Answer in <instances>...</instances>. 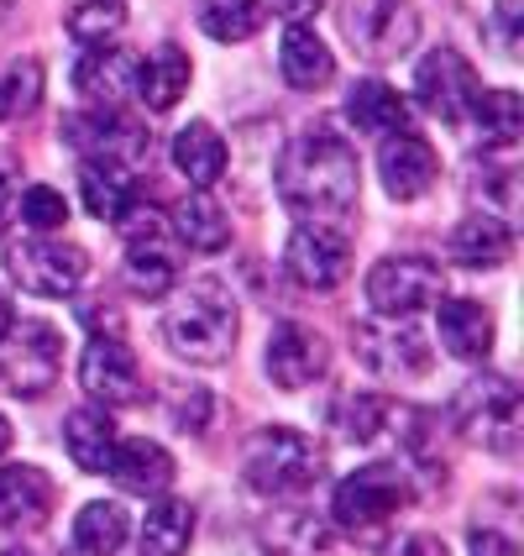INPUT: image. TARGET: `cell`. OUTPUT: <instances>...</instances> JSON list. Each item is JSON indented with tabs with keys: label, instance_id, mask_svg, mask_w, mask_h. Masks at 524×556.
<instances>
[{
	"label": "cell",
	"instance_id": "1",
	"mask_svg": "<svg viewBox=\"0 0 524 556\" xmlns=\"http://www.w3.org/2000/svg\"><path fill=\"white\" fill-rule=\"evenodd\" d=\"M357 153L341 142L331 126H309L278 157V200L305 220L346 216L357 205Z\"/></svg>",
	"mask_w": 524,
	"mask_h": 556
},
{
	"label": "cell",
	"instance_id": "2",
	"mask_svg": "<svg viewBox=\"0 0 524 556\" xmlns=\"http://www.w3.org/2000/svg\"><path fill=\"white\" fill-rule=\"evenodd\" d=\"M163 337L184 363H205V368L226 363L237 352V305H231V294L216 278L189 283L163 315Z\"/></svg>",
	"mask_w": 524,
	"mask_h": 556
},
{
	"label": "cell",
	"instance_id": "3",
	"mask_svg": "<svg viewBox=\"0 0 524 556\" xmlns=\"http://www.w3.org/2000/svg\"><path fill=\"white\" fill-rule=\"evenodd\" d=\"M242 478L257 494H305L325 478V452L320 441L289 426H268L247 441L242 452Z\"/></svg>",
	"mask_w": 524,
	"mask_h": 556
},
{
	"label": "cell",
	"instance_id": "4",
	"mask_svg": "<svg viewBox=\"0 0 524 556\" xmlns=\"http://www.w3.org/2000/svg\"><path fill=\"white\" fill-rule=\"evenodd\" d=\"M409 498V472L399 463H368L341 478V489L331 494V520L352 535H378Z\"/></svg>",
	"mask_w": 524,
	"mask_h": 556
},
{
	"label": "cell",
	"instance_id": "5",
	"mask_svg": "<svg viewBox=\"0 0 524 556\" xmlns=\"http://www.w3.org/2000/svg\"><path fill=\"white\" fill-rule=\"evenodd\" d=\"M122 237H126V283L142 300H163L179 283V252H174L168 220L157 216V211L131 205L122 216Z\"/></svg>",
	"mask_w": 524,
	"mask_h": 556
},
{
	"label": "cell",
	"instance_id": "6",
	"mask_svg": "<svg viewBox=\"0 0 524 556\" xmlns=\"http://www.w3.org/2000/svg\"><path fill=\"white\" fill-rule=\"evenodd\" d=\"M520 389L509 383V378H498V372H483V378H472L462 394H457V426H462L472 441H483L488 452L498 457H509L514 446H520Z\"/></svg>",
	"mask_w": 524,
	"mask_h": 556
},
{
	"label": "cell",
	"instance_id": "7",
	"mask_svg": "<svg viewBox=\"0 0 524 556\" xmlns=\"http://www.w3.org/2000/svg\"><path fill=\"white\" fill-rule=\"evenodd\" d=\"M63 368V331L53 320H27L22 337L0 341V389L22 394V400H42Z\"/></svg>",
	"mask_w": 524,
	"mask_h": 556
},
{
	"label": "cell",
	"instance_id": "8",
	"mask_svg": "<svg viewBox=\"0 0 524 556\" xmlns=\"http://www.w3.org/2000/svg\"><path fill=\"white\" fill-rule=\"evenodd\" d=\"M5 274L37 300H63L85 283L90 252L74 248V242H53V237H27V242L5 248Z\"/></svg>",
	"mask_w": 524,
	"mask_h": 556
},
{
	"label": "cell",
	"instance_id": "9",
	"mask_svg": "<svg viewBox=\"0 0 524 556\" xmlns=\"http://www.w3.org/2000/svg\"><path fill=\"white\" fill-rule=\"evenodd\" d=\"M357 363L378 378H394V383H409V378H425L431 372V341L420 337L414 320H394V315H378V320H362L357 326Z\"/></svg>",
	"mask_w": 524,
	"mask_h": 556
},
{
	"label": "cell",
	"instance_id": "10",
	"mask_svg": "<svg viewBox=\"0 0 524 556\" xmlns=\"http://www.w3.org/2000/svg\"><path fill=\"white\" fill-rule=\"evenodd\" d=\"M341 27L352 37V48L372 63H388L414 48L420 37V11L414 0H346Z\"/></svg>",
	"mask_w": 524,
	"mask_h": 556
},
{
	"label": "cell",
	"instance_id": "11",
	"mask_svg": "<svg viewBox=\"0 0 524 556\" xmlns=\"http://www.w3.org/2000/svg\"><path fill=\"white\" fill-rule=\"evenodd\" d=\"M283 274L294 278L299 289L331 294V289H341V278L352 274V242L341 237L331 220H305V226L289 231Z\"/></svg>",
	"mask_w": 524,
	"mask_h": 556
},
{
	"label": "cell",
	"instance_id": "12",
	"mask_svg": "<svg viewBox=\"0 0 524 556\" xmlns=\"http://www.w3.org/2000/svg\"><path fill=\"white\" fill-rule=\"evenodd\" d=\"M440 300V268L431 257H414V252H399V257H383L372 263L368 274V305L378 315H394V320H409L420 309H435Z\"/></svg>",
	"mask_w": 524,
	"mask_h": 556
},
{
	"label": "cell",
	"instance_id": "13",
	"mask_svg": "<svg viewBox=\"0 0 524 556\" xmlns=\"http://www.w3.org/2000/svg\"><path fill=\"white\" fill-rule=\"evenodd\" d=\"M63 137L79 148V153H94L90 163H116L131 174V163H142L148 153V131L137 116H126L122 105H94V111H79V116H68L63 122Z\"/></svg>",
	"mask_w": 524,
	"mask_h": 556
},
{
	"label": "cell",
	"instance_id": "14",
	"mask_svg": "<svg viewBox=\"0 0 524 556\" xmlns=\"http://www.w3.org/2000/svg\"><path fill=\"white\" fill-rule=\"evenodd\" d=\"M79 383H85V394H90L100 409H111V404H142V394H148L131 346L116 337H94L90 346H85V357H79Z\"/></svg>",
	"mask_w": 524,
	"mask_h": 556
},
{
	"label": "cell",
	"instance_id": "15",
	"mask_svg": "<svg viewBox=\"0 0 524 556\" xmlns=\"http://www.w3.org/2000/svg\"><path fill=\"white\" fill-rule=\"evenodd\" d=\"M477 94V74L457 48H431L414 68V100L431 111L435 122H462L467 105Z\"/></svg>",
	"mask_w": 524,
	"mask_h": 556
},
{
	"label": "cell",
	"instance_id": "16",
	"mask_svg": "<svg viewBox=\"0 0 524 556\" xmlns=\"http://www.w3.org/2000/svg\"><path fill=\"white\" fill-rule=\"evenodd\" d=\"M331 368V341L309 331L305 320H283L268 337V378L278 389H309Z\"/></svg>",
	"mask_w": 524,
	"mask_h": 556
},
{
	"label": "cell",
	"instance_id": "17",
	"mask_svg": "<svg viewBox=\"0 0 524 556\" xmlns=\"http://www.w3.org/2000/svg\"><path fill=\"white\" fill-rule=\"evenodd\" d=\"M378 174H383V189L394 200H420V194H431L435 174H440V157H435V148L420 131H394V137H383Z\"/></svg>",
	"mask_w": 524,
	"mask_h": 556
},
{
	"label": "cell",
	"instance_id": "18",
	"mask_svg": "<svg viewBox=\"0 0 524 556\" xmlns=\"http://www.w3.org/2000/svg\"><path fill=\"white\" fill-rule=\"evenodd\" d=\"M105 472L122 483L126 494L137 498H163L174 489V457H168V446H157L148 435H131V441H116V452H111V463Z\"/></svg>",
	"mask_w": 524,
	"mask_h": 556
},
{
	"label": "cell",
	"instance_id": "19",
	"mask_svg": "<svg viewBox=\"0 0 524 556\" xmlns=\"http://www.w3.org/2000/svg\"><path fill=\"white\" fill-rule=\"evenodd\" d=\"M53 515V478L42 467H0V530H37Z\"/></svg>",
	"mask_w": 524,
	"mask_h": 556
},
{
	"label": "cell",
	"instance_id": "20",
	"mask_svg": "<svg viewBox=\"0 0 524 556\" xmlns=\"http://www.w3.org/2000/svg\"><path fill=\"white\" fill-rule=\"evenodd\" d=\"M435 326L457 363H483L494 352V309L483 300H435Z\"/></svg>",
	"mask_w": 524,
	"mask_h": 556
},
{
	"label": "cell",
	"instance_id": "21",
	"mask_svg": "<svg viewBox=\"0 0 524 556\" xmlns=\"http://www.w3.org/2000/svg\"><path fill=\"white\" fill-rule=\"evenodd\" d=\"M137 53L126 48H85V59L74 68V90L85 94L90 105H122L126 94H137Z\"/></svg>",
	"mask_w": 524,
	"mask_h": 556
},
{
	"label": "cell",
	"instance_id": "22",
	"mask_svg": "<svg viewBox=\"0 0 524 556\" xmlns=\"http://www.w3.org/2000/svg\"><path fill=\"white\" fill-rule=\"evenodd\" d=\"M278 74H283L289 90H325L331 74H336V59H331V48L320 42L315 27L289 22V27H283V42H278Z\"/></svg>",
	"mask_w": 524,
	"mask_h": 556
},
{
	"label": "cell",
	"instance_id": "23",
	"mask_svg": "<svg viewBox=\"0 0 524 556\" xmlns=\"http://www.w3.org/2000/svg\"><path fill=\"white\" fill-rule=\"evenodd\" d=\"M116 420H111V409H100V404H79V409H68V420H63V446H68V457L85 467V472H105L111 463V452H116Z\"/></svg>",
	"mask_w": 524,
	"mask_h": 556
},
{
	"label": "cell",
	"instance_id": "24",
	"mask_svg": "<svg viewBox=\"0 0 524 556\" xmlns=\"http://www.w3.org/2000/svg\"><path fill=\"white\" fill-rule=\"evenodd\" d=\"M346 116L372 137H394V131H409V100L388 79H357L346 94Z\"/></svg>",
	"mask_w": 524,
	"mask_h": 556
},
{
	"label": "cell",
	"instance_id": "25",
	"mask_svg": "<svg viewBox=\"0 0 524 556\" xmlns=\"http://www.w3.org/2000/svg\"><path fill=\"white\" fill-rule=\"evenodd\" d=\"M174 237L184 242L189 252H220L226 242H231V216L220 211L216 194H205V189H194V194H184L179 205H174Z\"/></svg>",
	"mask_w": 524,
	"mask_h": 556
},
{
	"label": "cell",
	"instance_id": "26",
	"mask_svg": "<svg viewBox=\"0 0 524 556\" xmlns=\"http://www.w3.org/2000/svg\"><path fill=\"white\" fill-rule=\"evenodd\" d=\"M231 163V148L220 142V131L210 122H189L179 137H174V168L184 174L194 189H210L226 174Z\"/></svg>",
	"mask_w": 524,
	"mask_h": 556
},
{
	"label": "cell",
	"instance_id": "27",
	"mask_svg": "<svg viewBox=\"0 0 524 556\" xmlns=\"http://www.w3.org/2000/svg\"><path fill=\"white\" fill-rule=\"evenodd\" d=\"M189 94V53L163 42L148 63H137V100L148 111H174Z\"/></svg>",
	"mask_w": 524,
	"mask_h": 556
},
{
	"label": "cell",
	"instance_id": "28",
	"mask_svg": "<svg viewBox=\"0 0 524 556\" xmlns=\"http://www.w3.org/2000/svg\"><path fill=\"white\" fill-rule=\"evenodd\" d=\"M446 248H451V257L462 268H498L514 252V231L498 216H467V220H457V231H451Z\"/></svg>",
	"mask_w": 524,
	"mask_h": 556
},
{
	"label": "cell",
	"instance_id": "29",
	"mask_svg": "<svg viewBox=\"0 0 524 556\" xmlns=\"http://www.w3.org/2000/svg\"><path fill=\"white\" fill-rule=\"evenodd\" d=\"M79 194H85V211L94 220H122L131 205H137V185H131V174L116 168V163H90L85 157V168H79Z\"/></svg>",
	"mask_w": 524,
	"mask_h": 556
},
{
	"label": "cell",
	"instance_id": "30",
	"mask_svg": "<svg viewBox=\"0 0 524 556\" xmlns=\"http://www.w3.org/2000/svg\"><path fill=\"white\" fill-rule=\"evenodd\" d=\"M189 541H194V509H189L184 498H168V494H163L153 509H148L142 535H137L142 556H184Z\"/></svg>",
	"mask_w": 524,
	"mask_h": 556
},
{
	"label": "cell",
	"instance_id": "31",
	"mask_svg": "<svg viewBox=\"0 0 524 556\" xmlns=\"http://www.w3.org/2000/svg\"><path fill=\"white\" fill-rule=\"evenodd\" d=\"M126 535H131V520L116 498H94L74 515V552L85 556H116L126 546Z\"/></svg>",
	"mask_w": 524,
	"mask_h": 556
},
{
	"label": "cell",
	"instance_id": "32",
	"mask_svg": "<svg viewBox=\"0 0 524 556\" xmlns=\"http://www.w3.org/2000/svg\"><path fill=\"white\" fill-rule=\"evenodd\" d=\"M263 546H268V556H325L331 552V530L305 509H283L263 526Z\"/></svg>",
	"mask_w": 524,
	"mask_h": 556
},
{
	"label": "cell",
	"instance_id": "33",
	"mask_svg": "<svg viewBox=\"0 0 524 556\" xmlns=\"http://www.w3.org/2000/svg\"><path fill=\"white\" fill-rule=\"evenodd\" d=\"M472 122H477V137L488 148H514L524 131V100L514 90H477L472 94Z\"/></svg>",
	"mask_w": 524,
	"mask_h": 556
},
{
	"label": "cell",
	"instance_id": "34",
	"mask_svg": "<svg viewBox=\"0 0 524 556\" xmlns=\"http://www.w3.org/2000/svg\"><path fill=\"white\" fill-rule=\"evenodd\" d=\"M268 22L263 0H200V27L216 42H247Z\"/></svg>",
	"mask_w": 524,
	"mask_h": 556
},
{
	"label": "cell",
	"instance_id": "35",
	"mask_svg": "<svg viewBox=\"0 0 524 556\" xmlns=\"http://www.w3.org/2000/svg\"><path fill=\"white\" fill-rule=\"evenodd\" d=\"M42 63L37 59H11L0 63V122H16V116H31L42 105Z\"/></svg>",
	"mask_w": 524,
	"mask_h": 556
},
{
	"label": "cell",
	"instance_id": "36",
	"mask_svg": "<svg viewBox=\"0 0 524 556\" xmlns=\"http://www.w3.org/2000/svg\"><path fill=\"white\" fill-rule=\"evenodd\" d=\"M122 27H126L122 0H79V5L68 11V31H74V42H85V48H105Z\"/></svg>",
	"mask_w": 524,
	"mask_h": 556
},
{
	"label": "cell",
	"instance_id": "37",
	"mask_svg": "<svg viewBox=\"0 0 524 556\" xmlns=\"http://www.w3.org/2000/svg\"><path fill=\"white\" fill-rule=\"evenodd\" d=\"M336 420L352 441H378V435L394 426V404L383 400V394H352V400H341Z\"/></svg>",
	"mask_w": 524,
	"mask_h": 556
},
{
	"label": "cell",
	"instance_id": "38",
	"mask_svg": "<svg viewBox=\"0 0 524 556\" xmlns=\"http://www.w3.org/2000/svg\"><path fill=\"white\" fill-rule=\"evenodd\" d=\"M16 205H22V220H27L31 231H63V220H68V200H63L53 185L22 189Z\"/></svg>",
	"mask_w": 524,
	"mask_h": 556
},
{
	"label": "cell",
	"instance_id": "39",
	"mask_svg": "<svg viewBox=\"0 0 524 556\" xmlns=\"http://www.w3.org/2000/svg\"><path fill=\"white\" fill-rule=\"evenodd\" d=\"M174 426L189 435H205V426H210V415H216V400L205 394V389H174Z\"/></svg>",
	"mask_w": 524,
	"mask_h": 556
},
{
	"label": "cell",
	"instance_id": "40",
	"mask_svg": "<svg viewBox=\"0 0 524 556\" xmlns=\"http://www.w3.org/2000/svg\"><path fill=\"white\" fill-rule=\"evenodd\" d=\"M383 556H451V546L440 535H431V530H404Z\"/></svg>",
	"mask_w": 524,
	"mask_h": 556
},
{
	"label": "cell",
	"instance_id": "41",
	"mask_svg": "<svg viewBox=\"0 0 524 556\" xmlns=\"http://www.w3.org/2000/svg\"><path fill=\"white\" fill-rule=\"evenodd\" d=\"M494 37H498V48L514 59L520 53V0H498V11H494Z\"/></svg>",
	"mask_w": 524,
	"mask_h": 556
},
{
	"label": "cell",
	"instance_id": "42",
	"mask_svg": "<svg viewBox=\"0 0 524 556\" xmlns=\"http://www.w3.org/2000/svg\"><path fill=\"white\" fill-rule=\"evenodd\" d=\"M16 194H22V163L11 153H0V216L16 205Z\"/></svg>",
	"mask_w": 524,
	"mask_h": 556
},
{
	"label": "cell",
	"instance_id": "43",
	"mask_svg": "<svg viewBox=\"0 0 524 556\" xmlns=\"http://www.w3.org/2000/svg\"><path fill=\"white\" fill-rule=\"evenodd\" d=\"M315 5H320V0H278V11H283L289 22H305V16L315 11Z\"/></svg>",
	"mask_w": 524,
	"mask_h": 556
},
{
	"label": "cell",
	"instance_id": "44",
	"mask_svg": "<svg viewBox=\"0 0 524 556\" xmlns=\"http://www.w3.org/2000/svg\"><path fill=\"white\" fill-rule=\"evenodd\" d=\"M11 331H16V309H11V300L0 294V341L11 337Z\"/></svg>",
	"mask_w": 524,
	"mask_h": 556
},
{
	"label": "cell",
	"instance_id": "45",
	"mask_svg": "<svg viewBox=\"0 0 524 556\" xmlns=\"http://www.w3.org/2000/svg\"><path fill=\"white\" fill-rule=\"evenodd\" d=\"M5 452H11V420L0 415V457H5Z\"/></svg>",
	"mask_w": 524,
	"mask_h": 556
},
{
	"label": "cell",
	"instance_id": "46",
	"mask_svg": "<svg viewBox=\"0 0 524 556\" xmlns=\"http://www.w3.org/2000/svg\"><path fill=\"white\" fill-rule=\"evenodd\" d=\"M5 556H27V552H5Z\"/></svg>",
	"mask_w": 524,
	"mask_h": 556
}]
</instances>
